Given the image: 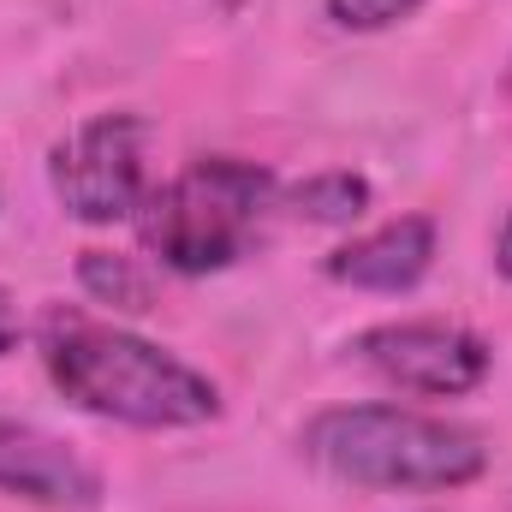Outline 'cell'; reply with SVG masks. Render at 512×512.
Returning <instances> with one entry per match:
<instances>
[{
	"label": "cell",
	"instance_id": "1",
	"mask_svg": "<svg viewBox=\"0 0 512 512\" xmlns=\"http://www.w3.org/2000/svg\"><path fill=\"white\" fill-rule=\"evenodd\" d=\"M36 352L66 405L120 429H203L227 411L221 387L197 364L84 310L54 304L36 322Z\"/></svg>",
	"mask_w": 512,
	"mask_h": 512
},
{
	"label": "cell",
	"instance_id": "2",
	"mask_svg": "<svg viewBox=\"0 0 512 512\" xmlns=\"http://www.w3.org/2000/svg\"><path fill=\"white\" fill-rule=\"evenodd\" d=\"M298 453L352 489L387 495H453L489 471V441L471 423L411 405H328L298 429Z\"/></svg>",
	"mask_w": 512,
	"mask_h": 512
},
{
	"label": "cell",
	"instance_id": "3",
	"mask_svg": "<svg viewBox=\"0 0 512 512\" xmlns=\"http://www.w3.org/2000/svg\"><path fill=\"white\" fill-rule=\"evenodd\" d=\"M274 203H280V185L268 167L239 155H203L149 191L137 215V239L167 274H185V280L221 274L256 245Z\"/></svg>",
	"mask_w": 512,
	"mask_h": 512
},
{
	"label": "cell",
	"instance_id": "4",
	"mask_svg": "<svg viewBox=\"0 0 512 512\" xmlns=\"http://www.w3.org/2000/svg\"><path fill=\"white\" fill-rule=\"evenodd\" d=\"M149 143L155 131L143 114H96L48 155V185L60 209L84 227L137 221L155 179H149Z\"/></svg>",
	"mask_w": 512,
	"mask_h": 512
},
{
	"label": "cell",
	"instance_id": "5",
	"mask_svg": "<svg viewBox=\"0 0 512 512\" xmlns=\"http://www.w3.org/2000/svg\"><path fill=\"white\" fill-rule=\"evenodd\" d=\"M352 358L417 399H465L495 370L489 340L459 322H376L352 340Z\"/></svg>",
	"mask_w": 512,
	"mask_h": 512
},
{
	"label": "cell",
	"instance_id": "6",
	"mask_svg": "<svg viewBox=\"0 0 512 512\" xmlns=\"http://www.w3.org/2000/svg\"><path fill=\"white\" fill-rule=\"evenodd\" d=\"M0 495L48 512H96L108 483L60 435H48L36 423H18V417H0Z\"/></svg>",
	"mask_w": 512,
	"mask_h": 512
},
{
	"label": "cell",
	"instance_id": "7",
	"mask_svg": "<svg viewBox=\"0 0 512 512\" xmlns=\"http://www.w3.org/2000/svg\"><path fill=\"white\" fill-rule=\"evenodd\" d=\"M435 251H441L435 215H399V221H382L346 239L340 251H328V280L352 292H411L435 268Z\"/></svg>",
	"mask_w": 512,
	"mask_h": 512
},
{
	"label": "cell",
	"instance_id": "8",
	"mask_svg": "<svg viewBox=\"0 0 512 512\" xmlns=\"http://www.w3.org/2000/svg\"><path fill=\"white\" fill-rule=\"evenodd\" d=\"M370 179L364 173H346V167H334V173H310L304 185H292L280 203L298 215V221H316V227H352V221H364V209H370Z\"/></svg>",
	"mask_w": 512,
	"mask_h": 512
},
{
	"label": "cell",
	"instance_id": "9",
	"mask_svg": "<svg viewBox=\"0 0 512 512\" xmlns=\"http://www.w3.org/2000/svg\"><path fill=\"white\" fill-rule=\"evenodd\" d=\"M78 280L96 304H114V310H149V274L114 251H84L78 256Z\"/></svg>",
	"mask_w": 512,
	"mask_h": 512
},
{
	"label": "cell",
	"instance_id": "10",
	"mask_svg": "<svg viewBox=\"0 0 512 512\" xmlns=\"http://www.w3.org/2000/svg\"><path fill=\"white\" fill-rule=\"evenodd\" d=\"M423 0H322L328 24L334 30H352V36H370V30H393L417 12Z\"/></svg>",
	"mask_w": 512,
	"mask_h": 512
},
{
	"label": "cell",
	"instance_id": "11",
	"mask_svg": "<svg viewBox=\"0 0 512 512\" xmlns=\"http://www.w3.org/2000/svg\"><path fill=\"white\" fill-rule=\"evenodd\" d=\"M18 340H24V316H18V298L0 286V358H12Z\"/></svg>",
	"mask_w": 512,
	"mask_h": 512
},
{
	"label": "cell",
	"instance_id": "12",
	"mask_svg": "<svg viewBox=\"0 0 512 512\" xmlns=\"http://www.w3.org/2000/svg\"><path fill=\"white\" fill-rule=\"evenodd\" d=\"M495 268L512 280V215L501 221V233H495Z\"/></svg>",
	"mask_w": 512,
	"mask_h": 512
}]
</instances>
